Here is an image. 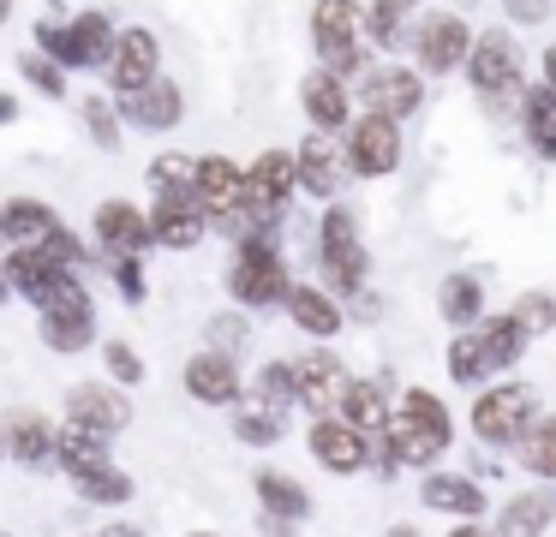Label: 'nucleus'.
<instances>
[{
  "instance_id": "nucleus-1",
  "label": "nucleus",
  "mask_w": 556,
  "mask_h": 537,
  "mask_svg": "<svg viewBox=\"0 0 556 537\" xmlns=\"http://www.w3.org/2000/svg\"><path fill=\"white\" fill-rule=\"evenodd\" d=\"M448 448V412H443V400L437 394H425V388H407L401 394V412H395V424H389V472L395 465H425V460H437V453Z\"/></svg>"
},
{
  "instance_id": "nucleus-2",
  "label": "nucleus",
  "mask_w": 556,
  "mask_h": 537,
  "mask_svg": "<svg viewBox=\"0 0 556 537\" xmlns=\"http://www.w3.org/2000/svg\"><path fill=\"white\" fill-rule=\"evenodd\" d=\"M520 346H527V322H520V317H496L491 329L460 334V341L448 346V370H455V382H484L491 370L515 365Z\"/></svg>"
},
{
  "instance_id": "nucleus-3",
  "label": "nucleus",
  "mask_w": 556,
  "mask_h": 537,
  "mask_svg": "<svg viewBox=\"0 0 556 537\" xmlns=\"http://www.w3.org/2000/svg\"><path fill=\"white\" fill-rule=\"evenodd\" d=\"M312 36H317V60H324L329 72H359V60H365V18H359V7L353 0H317V12H312Z\"/></svg>"
},
{
  "instance_id": "nucleus-4",
  "label": "nucleus",
  "mask_w": 556,
  "mask_h": 537,
  "mask_svg": "<svg viewBox=\"0 0 556 537\" xmlns=\"http://www.w3.org/2000/svg\"><path fill=\"white\" fill-rule=\"evenodd\" d=\"M0 239H13L18 251H42L54 263H78V239L61 227L49 203H7L0 209Z\"/></svg>"
},
{
  "instance_id": "nucleus-5",
  "label": "nucleus",
  "mask_w": 556,
  "mask_h": 537,
  "mask_svg": "<svg viewBox=\"0 0 556 537\" xmlns=\"http://www.w3.org/2000/svg\"><path fill=\"white\" fill-rule=\"evenodd\" d=\"M467 72H472V90L491 107H508L520 95V54H515L508 36H479L472 54H467Z\"/></svg>"
},
{
  "instance_id": "nucleus-6",
  "label": "nucleus",
  "mask_w": 556,
  "mask_h": 537,
  "mask_svg": "<svg viewBox=\"0 0 556 537\" xmlns=\"http://www.w3.org/2000/svg\"><path fill=\"white\" fill-rule=\"evenodd\" d=\"M532 418H539V394L520 388V382L491 388L479 406H472V430H479V442H520L532 430Z\"/></svg>"
},
{
  "instance_id": "nucleus-7",
  "label": "nucleus",
  "mask_w": 556,
  "mask_h": 537,
  "mask_svg": "<svg viewBox=\"0 0 556 537\" xmlns=\"http://www.w3.org/2000/svg\"><path fill=\"white\" fill-rule=\"evenodd\" d=\"M228 286H233V298H245V305H276V298H288V269H281V257L264 245V239H245Z\"/></svg>"
},
{
  "instance_id": "nucleus-8",
  "label": "nucleus",
  "mask_w": 556,
  "mask_h": 537,
  "mask_svg": "<svg viewBox=\"0 0 556 537\" xmlns=\"http://www.w3.org/2000/svg\"><path fill=\"white\" fill-rule=\"evenodd\" d=\"M37 36L61 66H97V60H109V48H114L102 12H85V18H73V24H42Z\"/></svg>"
},
{
  "instance_id": "nucleus-9",
  "label": "nucleus",
  "mask_w": 556,
  "mask_h": 537,
  "mask_svg": "<svg viewBox=\"0 0 556 537\" xmlns=\"http://www.w3.org/2000/svg\"><path fill=\"white\" fill-rule=\"evenodd\" d=\"M395 162H401V131H395V119L365 114L359 126L348 131V167H353V174H395Z\"/></svg>"
},
{
  "instance_id": "nucleus-10",
  "label": "nucleus",
  "mask_w": 556,
  "mask_h": 537,
  "mask_svg": "<svg viewBox=\"0 0 556 537\" xmlns=\"http://www.w3.org/2000/svg\"><path fill=\"white\" fill-rule=\"evenodd\" d=\"M293 186H300V162H293V155H281V150H269L264 162L245 174V203H252V221H276Z\"/></svg>"
},
{
  "instance_id": "nucleus-11",
  "label": "nucleus",
  "mask_w": 556,
  "mask_h": 537,
  "mask_svg": "<svg viewBox=\"0 0 556 537\" xmlns=\"http://www.w3.org/2000/svg\"><path fill=\"white\" fill-rule=\"evenodd\" d=\"M413 42H419V66L425 72H448V66H460V60L472 54V30L455 18V12H431Z\"/></svg>"
},
{
  "instance_id": "nucleus-12",
  "label": "nucleus",
  "mask_w": 556,
  "mask_h": 537,
  "mask_svg": "<svg viewBox=\"0 0 556 537\" xmlns=\"http://www.w3.org/2000/svg\"><path fill=\"white\" fill-rule=\"evenodd\" d=\"M324 269H329V281L348 286V293L365 281V251H359V239H353V215L348 209L324 215Z\"/></svg>"
},
{
  "instance_id": "nucleus-13",
  "label": "nucleus",
  "mask_w": 556,
  "mask_h": 537,
  "mask_svg": "<svg viewBox=\"0 0 556 537\" xmlns=\"http://www.w3.org/2000/svg\"><path fill=\"white\" fill-rule=\"evenodd\" d=\"M150 227H156V239L174 251L198 245V239H204V197H198V191H156V221Z\"/></svg>"
},
{
  "instance_id": "nucleus-14",
  "label": "nucleus",
  "mask_w": 556,
  "mask_h": 537,
  "mask_svg": "<svg viewBox=\"0 0 556 537\" xmlns=\"http://www.w3.org/2000/svg\"><path fill=\"white\" fill-rule=\"evenodd\" d=\"M293 382H300V400L312 406V412H336L341 400H348V370H341V358H329V353H312V358H300L293 365Z\"/></svg>"
},
{
  "instance_id": "nucleus-15",
  "label": "nucleus",
  "mask_w": 556,
  "mask_h": 537,
  "mask_svg": "<svg viewBox=\"0 0 556 537\" xmlns=\"http://www.w3.org/2000/svg\"><path fill=\"white\" fill-rule=\"evenodd\" d=\"M198 197H204L210 215L228 221V215L245 209V174L228 162V155H204V162H198Z\"/></svg>"
},
{
  "instance_id": "nucleus-16",
  "label": "nucleus",
  "mask_w": 556,
  "mask_h": 537,
  "mask_svg": "<svg viewBox=\"0 0 556 537\" xmlns=\"http://www.w3.org/2000/svg\"><path fill=\"white\" fill-rule=\"evenodd\" d=\"M419 95H425V84H419V72H407V66H383V72H371V84H365V107L383 114V119L413 114Z\"/></svg>"
},
{
  "instance_id": "nucleus-17",
  "label": "nucleus",
  "mask_w": 556,
  "mask_h": 537,
  "mask_svg": "<svg viewBox=\"0 0 556 537\" xmlns=\"http://www.w3.org/2000/svg\"><path fill=\"white\" fill-rule=\"evenodd\" d=\"M180 84H168V78H150L144 90H126V114H132V126H144V131H168V126H180Z\"/></svg>"
},
{
  "instance_id": "nucleus-18",
  "label": "nucleus",
  "mask_w": 556,
  "mask_h": 537,
  "mask_svg": "<svg viewBox=\"0 0 556 537\" xmlns=\"http://www.w3.org/2000/svg\"><path fill=\"white\" fill-rule=\"evenodd\" d=\"M186 388L204 406H228V400H240V370H233L228 353H198L186 365Z\"/></svg>"
},
{
  "instance_id": "nucleus-19",
  "label": "nucleus",
  "mask_w": 556,
  "mask_h": 537,
  "mask_svg": "<svg viewBox=\"0 0 556 537\" xmlns=\"http://www.w3.org/2000/svg\"><path fill=\"white\" fill-rule=\"evenodd\" d=\"M312 453L329 465V472H359L365 465V430L341 424V418H324V424L312 430Z\"/></svg>"
},
{
  "instance_id": "nucleus-20",
  "label": "nucleus",
  "mask_w": 556,
  "mask_h": 537,
  "mask_svg": "<svg viewBox=\"0 0 556 537\" xmlns=\"http://www.w3.org/2000/svg\"><path fill=\"white\" fill-rule=\"evenodd\" d=\"M97 233H102V245H109V251L138 257V251L156 239V227H150L144 215L132 209V203H102V209H97Z\"/></svg>"
},
{
  "instance_id": "nucleus-21",
  "label": "nucleus",
  "mask_w": 556,
  "mask_h": 537,
  "mask_svg": "<svg viewBox=\"0 0 556 537\" xmlns=\"http://www.w3.org/2000/svg\"><path fill=\"white\" fill-rule=\"evenodd\" d=\"M300 186H305V191H317V197H329V191L341 186V150H336V131L317 126L312 138H305V150H300Z\"/></svg>"
},
{
  "instance_id": "nucleus-22",
  "label": "nucleus",
  "mask_w": 556,
  "mask_h": 537,
  "mask_svg": "<svg viewBox=\"0 0 556 537\" xmlns=\"http://www.w3.org/2000/svg\"><path fill=\"white\" fill-rule=\"evenodd\" d=\"M150 78H156V36L150 30L114 36V84L121 90H144Z\"/></svg>"
},
{
  "instance_id": "nucleus-23",
  "label": "nucleus",
  "mask_w": 556,
  "mask_h": 537,
  "mask_svg": "<svg viewBox=\"0 0 556 537\" xmlns=\"http://www.w3.org/2000/svg\"><path fill=\"white\" fill-rule=\"evenodd\" d=\"M300 95H305V114H312V126H324V131H336V126H348V84H341V72H312V78L300 84Z\"/></svg>"
},
{
  "instance_id": "nucleus-24",
  "label": "nucleus",
  "mask_w": 556,
  "mask_h": 537,
  "mask_svg": "<svg viewBox=\"0 0 556 537\" xmlns=\"http://www.w3.org/2000/svg\"><path fill=\"white\" fill-rule=\"evenodd\" d=\"M66 412H73V424H90V430H102V436H114V430H126V418H132V406L121 400V394H109V388H73V400H66Z\"/></svg>"
},
{
  "instance_id": "nucleus-25",
  "label": "nucleus",
  "mask_w": 556,
  "mask_h": 537,
  "mask_svg": "<svg viewBox=\"0 0 556 537\" xmlns=\"http://www.w3.org/2000/svg\"><path fill=\"white\" fill-rule=\"evenodd\" d=\"M551 513H556L551 489H527V496L508 501V513H503V525H496V532H503V537H539L544 525H551Z\"/></svg>"
},
{
  "instance_id": "nucleus-26",
  "label": "nucleus",
  "mask_w": 556,
  "mask_h": 537,
  "mask_svg": "<svg viewBox=\"0 0 556 537\" xmlns=\"http://www.w3.org/2000/svg\"><path fill=\"white\" fill-rule=\"evenodd\" d=\"M527 143L539 155H556V84L527 90Z\"/></svg>"
},
{
  "instance_id": "nucleus-27",
  "label": "nucleus",
  "mask_w": 556,
  "mask_h": 537,
  "mask_svg": "<svg viewBox=\"0 0 556 537\" xmlns=\"http://www.w3.org/2000/svg\"><path fill=\"white\" fill-rule=\"evenodd\" d=\"M49 453H61V436H49V424L30 412L13 418V460L18 465H49Z\"/></svg>"
},
{
  "instance_id": "nucleus-28",
  "label": "nucleus",
  "mask_w": 556,
  "mask_h": 537,
  "mask_svg": "<svg viewBox=\"0 0 556 537\" xmlns=\"http://www.w3.org/2000/svg\"><path fill=\"white\" fill-rule=\"evenodd\" d=\"M257 496H264V508H269V520L276 525H288V520H300L312 501H305V489L293 484V477H281V472H257Z\"/></svg>"
},
{
  "instance_id": "nucleus-29",
  "label": "nucleus",
  "mask_w": 556,
  "mask_h": 537,
  "mask_svg": "<svg viewBox=\"0 0 556 537\" xmlns=\"http://www.w3.org/2000/svg\"><path fill=\"white\" fill-rule=\"evenodd\" d=\"M425 508L484 513V496H479V484H467V477H425Z\"/></svg>"
},
{
  "instance_id": "nucleus-30",
  "label": "nucleus",
  "mask_w": 556,
  "mask_h": 537,
  "mask_svg": "<svg viewBox=\"0 0 556 537\" xmlns=\"http://www.w3.org/2000/svg\"><path fill=\"white\" fill-rule=\"evenodd\" d=\"M288 310H293V322H300L305 334H336V329H341V310L329 305L324 293H312V286H293V293H288Z\"/></svg>"
},
{
  "instance_id": "nucleus-31",
  "label": "nucleus",
  "mask_w": 556,
  "mask_h": 537,
  "mask_svg": "<svg viewBox=\"0 0 556 537\" xmlns=\"http://www.w3.org/2000/svg\"><path fill=\"white\" fill-rule=\"evenodd\" d=\"M61 460H66V472H90V465H109L102 430H90V424H66V430H61Z\"/></svg>"
},
{
  "instance_id": "nucleus-32",
  "label": "nucleus",
  "mask_w": 556,
  "mask_h": 537,
  "mask_svg": "<svg viewBox=\"0 0 556 537\" xmlns=\"http://www.w3.org/2000/svg\"><path fill=\"white\" fill-rule=\"evenodd\" d=\"M341 412H348V424H359L365 436H371V430H389V406H383V388H377V382H353Z\"/></svg>"
},
{
  "instance_id": "nucleus-33",
  "label": "nucleus",
  "mask_w": 556,
  "mask_h": 537,
  "mask_svg": "<svg viewBox=\"0 0 556 537\" xmlns=\"http://www.w3.org/2000/svg\"><path fill=\"white\" fill-rule=\"evenodd\" d=\"M479 305H484L479 274H448L443 281V322H479Z\"/></svg>"
},
{
  "instance_id": "nucleus-34",
  "label": "nucleus",
  "mask_w": 556,
  "mask_h": 537,
  "mask_svg": "<svg viewBox=\"0 0 556 537\" xmlns=\"http://www.w3.org/2000/svg\"><path fill=\"white\" fill-rule=\"evenodd\" d=\"M281 430H288V424H281V406L264 400V394H257L240 418H233V436H240V442H276Z\"/></svg>"
},
{
  "instance_id": "nucleus-35",
  "label": "nucleus",
  "mask_w": 556,
  "mask_h": 537,
  "mask_svg": "<svg viewBox=\"0 0 556 537\" xmlns=\"http://www.w3.org/2000/svg\"><path fill=\"white\" fill-rule=\"evenodd\" d=\"M90 334H97V317H49L42 322V341L54 353H78V346H90Z\"/></svg>"
},
{
  "instance_id": "nucleus-36",
  "label": "nucleus",
  "mask_w": 556,
  "mask_h": 537,
  "mask_svg": "<svg viewBox=\"0 0 556 537\" xmlns=\"http://www.w3.org/2000/svg\"><path fill=\"white\" fill-rule=\"evenodd\" d=\"M73 484L85 489L90 501H126V496H132V484H126L114 465H90V472H73Z\"/></svg>"
},
{
  "instance_id": "nucleus-37",
  "label": "nucleus",
  "mask_w": 556,
  "mask_h": 537,
  "mask_svg": "<svg viewBox=\"0 0 556 537\" xmlns=\"http://www.w3.org/2000/svg\"><path fill=\"white\" fill-rule=\"evenodd\" d=\"M150 186L156 191H198V162H186V155H156V162H150Z\"/></svg>"
},
{
  "instance_id": "nucleus-38",
  "label": "nucleus",
  "mask_w": 556,
  "mask_h": 537,
  "mask_svg": "<svg viewBox=\"0 0 556 537\" xmlns=\"http://www.w3.org/2000/svg\"><path fill=\"white\" fill-rule=\"evenodd\" d=\"M527 465L539 477H556V418H544L539 430H527Z\"/></svg>"
},
{
  "instance_id": "nucleus-39",
  "label": "nucleus",
  "mask_w": 556,
  "mask_h": 537,
  "mask_svg": "<svg viewBox=\"0 0 556 537\" xmlns=\"http://www.w3.org/2000/svg\"><path fill=\"white\" fill-rule=\"evenodd\" d=\"M419 7V0H377L371 7V42H389L395 48V36H401V18Z\"/></svg>"
},
{
  "instance_id": "nucleus-40",
  "label": "nucleus",
  "mask_w": 556,
  "mask_h": 537,
  "mask_svg": "<svg viewBox=\"0 0 556 537\" xmlns=\"http://www.w3.org/2000/svg\"><path fill=\"white\" fill-rule=\"evenodd\" d=\"M85 126H90V138H97L102 150H114V143H121V119H114V107L97 102V95L85 102Z\"/></svg>"
},
{
  "instance_id": "nucleus-41",
  "label": "nucleus",
  "mask_w": 556,
  "mask_h": 537,
  "mask_svg": "<svg viewBox=\"0 0 556 537\" xmlns=\"http://www.w3.org/2000/svg\"><path fill=\"white\" fill-rule=\"evenodd\" d=\"M257 394L276 406H288L293 394H300V382H293V365H264V376H257Z\"/></svg>"
},
{
  "instance_id": "nucleus-42",
  "label": "nucleus",
  "mask_w": 556,
  "mask_h": 537,
  "mask_svg": "<svg viewBox=\"0 0 556 537\" xmlns=\"http://www.w3.org/2000/svg\"><path fill=\"white\" fill-rule=\"evenodd\" d=\"M515 317L527 322V329H551V322H556V298H551V293H527Z\"/></svg>"
},
{
  "instance_id": "nucleus-43",
  "label": "nucleus",
  "mask_w": 556,
  "mask_h": 537,
  "mask_svg": "<svg viewBox=\"0 0 556 537\" xmlns=\"http://www.w3.org/2000/svg\"><path fill=\"white\" fill-rule=\"evenodd\" d=\"M25 78L37 84L42 95H61L66 84H61V66H54V60H42V54H25Z\"/></svg>"
},
{
  "instance_id": "nucleus-44",
  "label": "nucleus",
  "mask_w": 556,
  "mask_h": 537,
  "mask_svg": "<svg viewBox=\"0 0 556 537\" xmlns=\"http://www.w3.org/2000/svg\"><path fill=\"white\" fill-rule=\"evenodd\" d=\"M109 370H114L121 382H138V376H144V365H138V353H132V346H121V341L109 346Z\"/></svg>"
},
{
  "instance_id": "nucleus-45",
  "label": "nucleus",
  "mask_w": 556,
  "mask_h": 537,
  "mask_svg": "<svg viewBox=\"0 0 556 537\" xmlns=\"http://www.w3.org/2000/svg\"><path fill=\"white\" fill-rule=\"evenodd\" d=\"M114 281H121V293L132 298V305H138V298H144V274H138V257H126L121 269H114Z\"/></svg>"
},
{
  "instance_id": "nucleus-46",
  "label": "nucleus",
  "mask_w": 556,
  "mask_h": 537,
  "mask_svg": "<svg viewBox=\"0 0 556 537\" xmlns=\"http://www.w3.org/2000/svg\"><path fill=\"white\" fill-rule=\"evenodd\" d=\"M508 12L527 24H544V12H551V0H508Z\"/></svg>"
},
{
  "instance_id": "nucleus-47",
  "label": "nucleus",
  "mask_w": 556,
  "mask_h": 537,
  "mask_svg": "<svg viewBox=\"0 0 556 537\" xmlns=\"http://www.w3.org/2000/svg\"><path fill=\"white\" fill-rule=\"evenodd\" d=\"M216 341H222V346H240V341H245L240 317H216Z\"/></svg>"
},
{
  "instance_id": "nucleus-48",
  "label": "nucleus",
  "mask_w": 556,
  "mask_h": 537,
  "mask_svg": "<svg viewBox=\"0 0 556 537\" xmlns=\"http://www.w3.org/2000/svg\"><path fill=\"white\" fill-rule=\"evenodd\" d=\"M13 114H18V102H13V95H0V126H7Z\"/></svg>"
},
{
  "instance_id": "nucleus-49",
  "label": "nucleus",
  "mask_w": 556,
  "mask_h": 537,
  "mask_svg": "<svg viewBox=\"0 0 556 537\" xmlns=\"http://www.w3.org/2000/svg\"><path fill=\"white\" fill-rule=\"evenodd\" d=\"M97 537H138L132 525H109V532H97Z\"/></svg>"
},
{
  "instance_id": "nucleus-50",
  "label": "nucleus",
  "mask_w": 556,
  "mask_h": 537,
  "mask_svg": "<svg viewBox=\"0 0 556 537\" xmlns=\"http://www.w3.org/2000/svg\"><path fill=\"white\" fill-rule=\"evenodd\" d=\"M448 537H491V532H479V525H460V532H448Z\"/></svg>"
},
{
  "instance_id": "nucleus-51",
  "label": "nucleus",
  "mask_w": 556,
  "mask_h": 537,
  "mask_svg": "<svg viewBox=\"0 0 556 537\" xmlns=\"http://www.w3.org/2000/svg\"><path fill=\"white\" fill-rule=\"evenodd\" d=\"M544 78L556 84V48H551V54H544Z\"/></svg>"
},
{
  "instance_id": "nucleus-52",
  "label": "nucleus",
  "mask_w": 556,
  "mask_h": 537,
  "mask_svg": "<svg viewBox=\"0 0 556 537\" xmlns=\"http://www.w3.org/2000/svg\"><path fill=\"white\" fill-rule=\"evenodd\" d=\"M7 12H13V0H0V18H7Z\"/></svg>"
},
{
  "instance_id": "nucleus-53",
  "label": "nucleus",
  "mask_w": 556,
  "mask_h": 537,
  "mask_svg": "<svg viewBox=\"0 0 556 537\" xmlns=\"http://www.w3.org/2000/svg\"><path fill=\"white\" fill-rule=\"evenodd\" d=\"M198 537H210V532H198Z\"/></svg>"
}]
</instances>
